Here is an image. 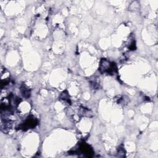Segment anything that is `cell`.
<instances>
[{
  "mask_svg": "<svg viewBox=\"0 0 158 158\" xmlns=\"http://www.w3.org/2000/svg\"><path fill=\"white\" fill-rule=\"evenodd\" d=\"M99 70L101 72L112 74L117 72V67L115 63L110 62L106 59H102L100 63Z\"/></svg>",
  "mask_w": 158,
  "mask_h": 158,
  "instance_id": "cell-1",
  "label": "cell"
},
{
  "mask_svg": "<svg viewBox=\"0 0 158 158\" xmlns=\"http://www.w3.org/2000/svg\"><path fill=\"white\" fill-rule=\"evenodd\" d=\"M38 123V120L35 118L33 116H29L27 120L21 125L20 128L23 130H27L30 128H35Z\"/></svg>",
  "mask_w": 158,
  "mask_h": 158,
  "instance_id": "cell-2",
  "label": "cell"
},
{
  "mask_svg": "<svg viewBox=\"0 0 158 158\" xmlns=\"http://www.w3.org/2000/svg\"><path fill=\"white\" fill-rule=\"evenodd\" d=\"M80 151L87 157H91L93 154L92 148L88 144L83 143L80 145Z\"/></svg>",
  "mask_w": 158,
  "mask_h": 158,
  "instance_id": "cell-3",
  "label": "cell"
},
{
  "mask_svg": "<svg viewBox=\"0 0 158 158\" xmlns=\"http://www.w3.org/2000/svg\"><path fill=\"white\" fill-rule=\"evenodd\" d=\"M20 91H21V93H22V95L23 96V97L28 98L30 96V91L28 89H27L25 86H21Z\"/></svg>",
  "mask_w": 158,
  "mask_h": 158,
  "instance_id": "cell-4",
  "label": "cell"
}]
</instances>
